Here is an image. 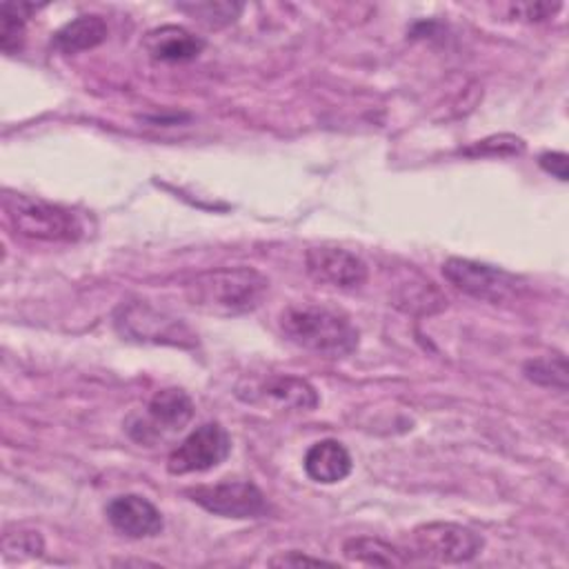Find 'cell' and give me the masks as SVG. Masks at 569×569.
Returning <instances> with one entry per match:
<instances>
[{
	"mask_svg": "<svg viewBox=\"0 0 569 569\" xmlns=\"http://www.w3.org/2000/svg\"><path fill=\"white\" fill-rule=\"evenodd\" d=\"M269 280L251 267H220L198 273L184 287L191 307L213 316H238L256 309Z\"/></svg>",
	"mask_w": 569,
	"mask_h": 569,
	"instance_id": "1",
	"label": "cell"
},
{
	"mask_svg": "<svg viewBox=\"0 0 569 569\" xmlns=\"http://www.w3.org/2000/svg\"><path fill=\"white\" fill-rule=\"evenodd\" d=\"M278 322L289 342L318 356L340 358L349 356L358 347V329L351 325V320L345 313L322 305H289L280 313Z\"/></svg>",
	"mask_w": 569,
	"mask_h": 569,
	"instance_id": "2",
	"label": "cell"
},
{
	"mask_svg": "<svg viewBox=\"0 0 569 569\" xmlns=\"http://www.w3.org/2000/svg\"><path fill=\"white\" fill-rule=\"evenodd\" d=\"M2 209L13 231L29 240L73 242L82 233V227L71 211L40 198L4 191Z\"/></svg>",
	"mask_w": 569,
	"mask_h": 569,
	"instance_id": "3",
	"label": "cell"
},
{
	"mask_svg": "<svg viewBox=\"0 0 569 569\" xmlns=\"http://www.w3.org/2000/svg\"><path fill=\"white\" fill-rule=\"evenodd\" d=\"M442 276L462 293L487 300V302H507L520 296L525 289L522 280L500 267L467 258H449L442 264Z\"/></svg>",
	"mask_w": 569,
	"mask_h": 569,
	"instance_id": "4",
	"label": "cell"
},
{
	"mask_svg": "<svg viewBox=\"0 0 569 569\" xmlns=\"http://www.w3.org/2000/svg\"><path fill=\"white\" fill-rule=\"evenodd\" d=\"M416 551L433 562H469L473 560L482 547L485 540L480 533H476L469 527L456 525V522H427L413 529L411 533Z\"/></svg>",
	"mask_w": 569,
	"mask_h": 569,
	"instance_id": "5",
	"label": "cell"
},
{
	"mask_svg": "<svg viewBox=\"0 0 569 569\" xmlns=\"http://www.w3.org/2000/svg\"><path fill=\"white\" fill-rule=\"evenodd\" d=\"M202 509L222 518H260L267 513L262 491L249 480H220L184 491Z\"/></svg>",
	"mask_w": 569,
	"mask_h": 569,
	"instance_id": "6",
	"label": "cell"
},
{
	"mask_svg": "<svg viewBox=\"0 0 569 569\" xmlns=\"http://www.w3.org/2000/svg\"><path fill=\"white\" fill-rule=\"evenodd\" d=\"M193 418V402L191 398L176 387L162 389L158 391L147 409L144 416L129 425V433L133 440L142 442V445H151L158 438H167L180 429L187 427V422Z\"/></svg>",
	"mask_w": 569,
	"mask_h": 569,
	"instance_id": "7",
	"label": "cell"
},
{
	"mask_svg": "<svg viewBox=\"0 0 569 569\" xmlns=\"http://www.w3.org/2000/svg\"><path fill=\"white\" fill-rule=\"evenodd\" d=\"M231 451V438L218 422H204L193 429L167 460V469L176 476L207 471L218 467Z\"/></svg>",
	"mask_w": 569,
	"mask_h": 569,
	"instance_id": "8",
	"label": "cell"
},
{
	"mask_svg": "<svg viewBox=\"0 0 569 569\" xmlns=\"http://www.w3.org/2000/svg\"><path fill=\"white\" fill-rule=\"evenodd\" d=\"M238 396L251 405L273 407L278 411H311L318 407L316 389L307 380L287 373L247 380L238 387Z\"/></svg>",
	"mask_w": 569,
	"mask_h": 569,
	"instance_id": "9",
	"label": "cell"
},
{
	"mask_svg": "<svg viewBox=\"0 0 569 569\" xmlns=\"http://www.w3.org/2000/svg\"><path fill=\"white\" fill-rule=\"evenodd\" d=\"M307 271L313 280L353 289L367 280V264L351 251L340 247H311L305 256Z\"/></svg>",
	"mask_w": 569,
	"mask_h": 569,
	"instance_id": "10",
	"label": "cell"
},
{
	"mask_svg": "<svg viewBox=\"0 0 569 569\" xmlns=\"http://www.w3.org/2000/svg\"><path fill=\"white\" fill-rule=\"evenodd\" d=\"M118 329L133 340H151V342H173L182 345V338L193 340L191 331L176 318H164L162 313L149 309L147 305H129L120 309L116 318Z\"/></svg>",
	"mask_w": 569,
	"mask_h": 569,
	"instance_id": "11",
	"label": "cell"
},
{
	"mask_svg": "<svg viewBox=\"0 0 569 569\" xmlns=\"http://www.w3.org/2000/svg\"><path fill=\"white\" fill-rule=\"evenodd\" d=\"M107 520L127 538H151L162 531L160 511L142 496L124 493L107 505Z\"/></svg>",
	"mask_w": 569,
	"mask_h": 569,
	"instance_id": "12",
	"label": "cell"
},
{
	"mask_svg": "<svg viewBox=\"0 0 569 569\" xmlns=\"http://www.w3.org/2000/svg\"><path fill=\"white\" fill-rule=\"evenodd\" d=\"M142 47L149 53V58L158 62H187V60H193L204 49V40L182 27L164 24V27L151 29L144 36Z\"/></svg>",
	"mask_w": 569,
	"mask_h": 569,
	"instance_id": "13",
	"label": "cell"
},
{
	"mask_svg": "<svg viewBox=\"0 0 569 569\" xmlns=\"http://www.w3.org/2000/svg\"><path fill=\"white\" fill-rule=\"evenodd\" d=\"M305 471L316 482L333 485L351 473V456L338 440H320L309 447Z\"/></svg>",
	"mask_w": 569,
	"mask_h": 569,
	"instance_id": "14",
	"label": "cell"
},
{
	"mask_svg": "<svg viewBox=\"0 0 569 569\" xmlns=\"http://www.w3.org/2000/svg\"><path fill=\"white\" fill-rule=\"evenodd\" d=\"M107 38V24L100 16H80L67 22L53 36V47L62 53H78L84 49H93Z\"/></svg>",
	"mask_w": 569,
	"mask_h": 569,
	"instance_id": "15",
	"label": "cell"
},
{
	"mask_svg": "<svg viewBox=\"0 0 569 569\" xmlns=\"http://www.w3.org/2000/svg\"><path fill=\"white\" fill-rule=\"evenodd\" d=\"M342 553L351 562L373 565V567H400L407 562V558H402V553L396 547H391L380 538H369V536L349 538L342 545Z\"/></svg>",
	"mask_w": 569,
	"mask_h": 569,
	"instance_id": "16",
	"label": "cell"
},
{
	"mask_svg": "<svg viewBox=\"0 0 569 569\" xmlns=\"http://www.w3.org/2000/svg\"><path fill=\"white\" fill-rule=\"evenodd\" d=\"M38 7L29 2H4L0 7V47L4 53H16L24 40V20Z\"/></svg>",
	"mask_w": 569,
	"mask_h": 569,
	"instance_id": "17",
	"label": "cell"
},
{
	"mask_svg": "<svg viewBox=\"0 0 569 569\" xmlns=\"http://www.w3.org/2000/svg\"><path fill=\"white\" fill-rule=\"evenodd\" d=\"M176 7H178V11H184L187 16H191L193 20H198L204 27H211V29H220V27L231 24L240 16V11H242L240 2H229V0L180 2Z\"/></svg>",
	"mask_w": 569,
	"mask_h": 569,
	"instance_id": "18",
	"label": "cell"
},
{
	"mask_svg": "<svg viewBox=\"0 0 569 569\" xmlns=\"http://www.w3.org/2000/svg\"><path fill=\"white\" fill-rule=\"evenodd\" d=\"M525 376L542 387L567 389V360L565 356H542L525 362Z\"/></svg>",
	"mask_w": 569,
	"mask_h": 569,
	"instance_id": "19",
	"label": "cell"
},
{
	"mask_svg": "<svg viewBox=\"0 0 569 569\" xmlns=\"http://www.w3.org/2000/svg\"><path fill=\"white\" fill-rule=\"evenodd\" d=\"M525 151V142L520 138L513 136H498V138H489L482 140L480 144H476L473 149H467L465 153H500V156H513V153H522Z\"/></svg>",
	"mask_w": 569,
	"mask_h": 569,
	"instance_id": "20",
	"label": "cell"
},
{
	"mask_svg": "<svg viewBox=\"0 0 569 569\" xmlns=\"http://www.w3.org/2000/svg\"><path fill=\"white\" fill-rule=\"evenodd\" d=\"M560 9V4H549V2H522L513 7V13H518L525 20H545L553 16Z\"/></svg>",
	"mask_w": 569,
	"mask_h": 569,
	"instance_id": "21",
	"label": "cell"
},
{
	"mask_svg": "<svg viewBox=\"0 0 569 569\" xmlns=\"http://www.w3.org/2000/svg\"><path fill=\"white\" fill-rule=\"evenodd\" d=\"M540 167L547 171V173H551V176H556L558 180H567V153H560V151H547V153H542L540 156Z\"/></svg>",
	"mask_w": 569,
	"mask_h": 569,
	"instance_id": "22",
	"label": "cell"
},
{
	"mask_svg": "<svg viewBox=\"0 0 569 569\" xmlns=\"http://www.w3.org/2000/svg\"><path fill=\"white\" fill-rule=\"evenodd\" d=\"M269 565H278V567H291V565H329L327 560L322 558H311V556H305L300 551H287L278 558H271Z\"/></svg>",
	"mask_w": 569,
	"mask_h": 569,
	"instance_id": "23",
	"label": "cell"
}]
</instances>
